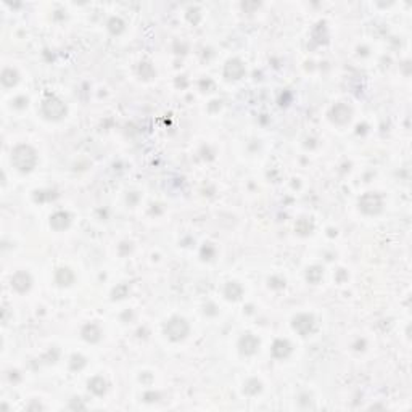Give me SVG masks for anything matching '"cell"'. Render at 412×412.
<instances>
[{"instance_id": "cell-3", "label": "cell", "mask_w": 412, "mask_h": 412, "mask_svg": "<svg viewBox=\"0 0 412 412\" xmlns=\"http://www.w3.org/2000/svg\"><path fill=\"white\" fill-rule=\"evenodd\" d=\"M42 113H44L45 118H49V119H61L63 116L66 114V107L61 100L52 97V98H49V100L44 102Z\"/></svg>"}, {"instance_id": "cell-4", "label": "cell", "mask_w": 412, "mask_h": 412, "mask_svg": "<svg viewBox=\"0 0 412 412\" xmlns=\"http://www.w3.org/2000/svg\"><path fill=\"white\" fill-rule=\"evenodd\" d=\"M359 208L367 214H377L382 210V198L375 193H365L359 200Z\"/></svg>"}, {"instance_id": "cell-13", "label": "cell", "mask_w": 412, "mask_h": 412, "mask_svg": "<svg viewBox=\"0 0 412 412\" xmlns=\"http://www.w3.org/2000/svg\"><path fill=\"white\" fill-rule=\"evenodd\" d=\"M89 390L94 391L95 394H103L107 391V382L102 379V377H94L89 382Z\"/></svg>"}, {"instance_id": "cell-16", "label": "cell", "mask_w": 412, "mask_h": 412, "mask_svg": "<svg viewBox=\"0 0 412 412\" xmlns=\"http://www.w3.org/2000/svg\"><path fill=\"white\" fill-rule=\"evenodd\" d=\"M242 295V287L237 282H230L225 288V297L229 300H239Z\"/></svg>"}, {"instance_id": "cell-18", "label": "cell", "mask_w": 412, "mask_h": 412, "mask_svg": "<svg viewBox=\"0 0 412 412\" xmlns=\"http://www.w3.org/2000/svg\"><path fill=\"white\" fill-rule=\"evenodd\" d=\"M259 390H261V384L258 380H249L245 386V393H248V394H256Z\"/></svg>"}, {"instance_id": "cell-19", "label": "cell", "mask_w": 412, "mask_h": 412, "mask_svg": "<svg viewBox=\"0 0 412 412\" xmlns=\"http://www.w3.org/2000/svg\"><path fill=\"white\" fill-rule=\"evenodd\" d=\"M110 29H111V32H116V34L121 32L123 31V21L113 18L111 21H110Z\"/></svg>"}, {"instance_id": "cell-15", "label": "cell", "mask_w": 412, "mask_h": 412, "mask_svg": "<svg viewBox=\"0 0 412 412\" xmlns=\"http://www.w3.org/2000/svg\"><path fill=\"white\" fill-rule=\"evenodd\" d=\"M73 280H74V275L69 269H60L56 272V282L60 285H69Z\"/></svg>"}, {"instance_id": "cell-17", "label": "cell", "mask_w": 412, "mask_h": 412, "mask_svg": "<svg viewBox=\"0 0 412 412\" xmlns=\"http://www.w3.org/2000/svg\"><path fill=\"white\" fill-rule=\"evenodd\" d=\"M306 277H307V280H309L311 283H317L319 280H321V277H322V269L317 268V266H314V268L307 269Z\"/></svg>"}, {"instance_id": "cell-11", "label": "cell", "mask_w": 412, "mask_h": 412, "mask_svg": "<svg viewBox=\"0 0 412 412\" xmlns=\"http://www.w3.org/2000/svg\"><path fill=\"white\" fill-rule=\"evenodd\" d=\"M290 353H292V345H290L287 340H277L275 343L272 345V355H274L277 359L287 357Z\"/></svg>"}, {"instance_id": "cell-2", "label": "cell", "mask_w": 412, "mask_h": 412, "mask_svg": "<svg viewBox=\"0 0 412 412\" xmlns=\"http://www.w3.org/2000/svg\"><path fill=\"white\" fill-rule=\"evenodd\" d=\"M165 333L167 335L169 340L179 341L189 333V324L185 322V319H182V317H172L165 326Z\"/></svg>"}, {"instance_id": "cell-5", "label": "cell", "mask_w": 412, "mask_h": 412, "mask_svg": "<svg viewBox=\"0 0 412 412\" xmlns=\"http://www.w3.org/2000/svg\"><path fill=\"white\" fill-rule=\"evenodd\" d=\"M314 327V317L307 316V314H300L298 317H295L293 321V329L297 330L301 335H307Z\"/></svg>"}, {"instance_id": "cell-1", "label": "cell", "mask_w": 412, "mask_h": 412, "mask_svg": "<svg viewBox=\"0 0 412 412\" xmlns=\"http://www.w3.org/2000/svg\"><path fill=\"white\" fill-rule=\"evenodd\" d=\"M11 163L21 172H29L34 169L37 163L36 150L29 145H18L13 152H11Z\"/></svg>"}, {"instance_id": "cell-10", "label": "cell", "mask_w": 412, "mask_h": 412, "mask_svg": "<svg viewBox=\"0 0 412 412\" xmlns=\"http://www.w3.org/2000/svg\"><path fill=\"white\" fill-rule=\"evenodd\" d=\"M351 118V110L343 103H338L332 108V119L336 123H346Z\"/></svg>"}, {"instance_id": "cell-14", "label": "cell", "mask_w": 412, "mask_h": 412, "mask_svg": "<svg viewBox=\"0 0 412 412\" xmlns=\"http://www.w3.org/2000/svg\"><path fill=\"white\" fill-rule=\"evenodd\" d=\"M2 82H3V85H7V87L15 85L16 82H18V73H16L15 69L7 68L2 73Z\"/></svg>"}, {"instance_id": "cell-6", "label": "cell", "mask_w": 412, "mask_h": 412, "mask_svg": "<svg viewBox=\"0 0 412 412\" xmlns=\"http://www.w3.org/2000/svg\"><path fill=\"white\" fill-rule=\"evenodd\" d=\"M31 275L27 274V272H16V274L13 275V278H11V285H13L15 290H18V292H27L29 288H31Z\"/></svg>"}, {"instance_id": "cell-8", "label": "cell", "mask_w": 412, "mask_h": 412, "mask_svg": "<svg viewBox=\"0 0 412 412\" xmlns=\"http://www.w3.org/2000/svg\"><path fill=\"white\" fill-rule=\"evenodd\" d=\"M245 73V68H243L240 60H230L227 65H225V71L224 74L227 76V79H240Z\"/></svg>"}, {"instance_id": "cell-9", "label": "cell", "mask_w": 412, "mask_h": 412, "mask_svg": "<svg viewBox=\"0 0 412 412\" xmlns=\"http://www.w3.org/2000/svg\"><path fill=\"white\" fill-rule=\"evenodd\" d=\"M69 222H71V219H69V214L65 213V211H58L50 218V225L56 230L66 229L69 225Z\"/></svg>"}, {"instance_id": "cell-7", "label": "cell", "mask_w": 412, "mask_h": 412, "mask_svg": "<svg viewBox=\"0 0 412 412\" xmlns=\"http://www.w3.org/2000/svg\"><path fill=\"white\" fill-rule=\"evenodd\" d=\"M239 346H240V351L243 353V355H254L258 350V346H259V340L256 338V336L247 333L245 336H242Z\"/></svg>"}, {"instance_id": "cell-12", "label": "cell", "mask_w": 412, "mask_h": 412, "mask_svg": "<svg viewBox=\"0 0 412 412\" xmlns=\"http://www.w3.org/2000/svg\"><path fill=\"white\" fill-rule=\"evenodd\" d=\"M100 329H98L95 324H89V326H85L82 330V336L84 340L90 341V343H95V341L100 340Z\"/></svg>"}]
</instances>
